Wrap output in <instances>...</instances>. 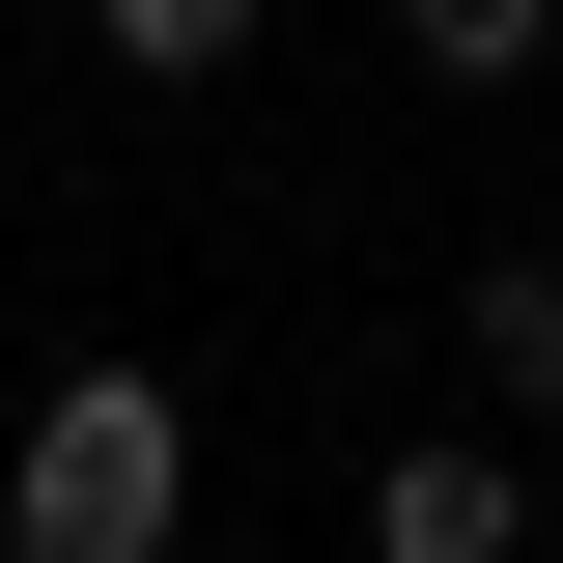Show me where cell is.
<instances>
[{
  "mask_svg": "<svg viewBox=\"0 0 563 563\" xmlns=\"http://www.w3.org/2000/svg\"><path fill=\"white\" fill-rule=\"evenodd\" d=\"M395 57H422V85H536V57H563V0H395Z\"/></svg>",
  "mask_w": 563,
  "mask_h": 563,
  "instance_id": "obj_4",
  "label": "cell"
},
{
  "mask_svg": "<svg viewBox=\"0 0 563 563\" xmlns=\"http://www.w3.org/2000/svg\"><path fill=\"white\" fill-rule=\"evenodd\" d=\"M85 29H113L141 85H225V57H254V29H282V0H85Z\"/></svg>",
  "mask_w": 563,
  "mask_h": 563,
  "instance_id": "obj_5",
  "label": "cell"
},
{
  "mask_svg": "<svg viewBox=\"0 0 563 563\" xmlns=\"http://www.w3.org/2000/svg\"><path fill=\"white\" fill-rule=\"evenodd\" d=\"M451 339H479L507 422H563V254H479V310H451Z\"/></svg>",
  "mask_w": 563,
  "mask_h": 563,
  "instance_id": "obj_3",
  "label": "cell"
},
{
  "mask_svg": "<svg viewBox=\"0 0 563 563\" xmlns=\"http://www.w3.org/2000/svg\"><path fill=\"white\" fill-rule=\"evenodd\" d=\"M198 536V395L169 366H57L0 451V563H169Z\"/></svg>",
  "mask_w": 563,
  "mask_h": 563,
  "instance_id": "obj_1",
  "label": "cell"
},
{
  "mask_svg": "<svg viewBox=\"0 0 563 563\" xmlns=\"http://www.w3.org/2000/svg\"><path fill=\"white\" fill-rule=\"evenodd\" d=\"M366 563H536V451H507V422L366 451Z\"/></svg>",
  "mask_w": 563,
  "mask_h": 563,
  "instance_id": "obj_2",
  "label": "cell"
}]
</instances>
